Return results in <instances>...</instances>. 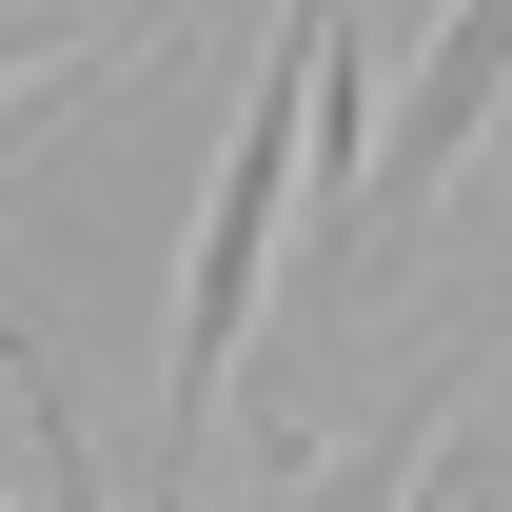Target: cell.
Here are the masks:
<instances>
[{"label": "cell", "instance_id": "obj_1", "mask_svg": "<svg viewBox=\"0 0 512 512\" xmlns=\"http://www.w3.org/2000/svg\"><path fill=\"white\" fill-rule=\"evenodd\" d=\"M316 158V40L276 20V60L237 99V158L197 197V276H178V473H217V394H237V316H256V256H276V197Z\"/></svg>", "mask_w": 512, "mask_h": 512}, {"label": "cell", "instance_id": "obj_2", "mask_svg": "<svg viewBox=\"0 0 512 512\" xmlns=\"http://www.w3.org/2000/svg\"><path fill=\"white\" fill-rule=\"evenodd\" d=\"M493 99H512V0H453V20H434V60H414V119L375 138V237L453 178V158H473V119H493Z\"/></svg>", "mask_w": 512, "mask_h": 512}, {"label": "cell", "instance_id": "obj_3", "mask_svg": "<svg viewBox=\"0 0 512 512\" xmlns=\"http://www.w3.org/2000/svg\"><path fill=\"white\" fill-rule=\"evenodd\" d=\"M0 375L40 394V335H0ZM40 512H99V473H79V414H60V394H40Z\"/></svg>", "mask_w": 512, "mask_h": 512}, {"label": "cell", "instance_id": "obj_4", "mask_svg": "<svg viewBox=\"0 0 512 512\" xmlns=\"http://www.w3.org/2000/svg\"><path fill=\"white\" fill-rule=\"evenodd\" d=\"M40 40H60V20H0V79H20V60H40Z\"/></svg>", "mask_w": 512, "mask_h": 512}]
</instances>
